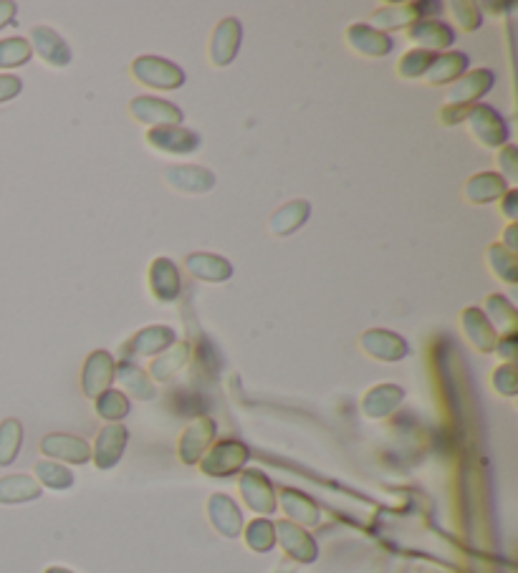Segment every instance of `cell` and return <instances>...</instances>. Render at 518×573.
<instances>
[{"label":"cell","instance_id":"1","mask_svg":"<svg viewBox=\"0 0 518 573\" xmlns=\"http://www.w3.org/2000/svg\"><path fill=\"white\" fill-rule=\"evenodd\" d=\"M132 76L147 89L172 91L185 84V71L162 56H139L132 64Z\"/></svg>","mask_w":518,"mask_h":573},{"label":"cell","instance_id":"2","mask_svg":"<svg viewBox=\"0 0 518 573\" xmlns=\"http://www.w3.org/2000/svg\"><path fill=\"white\" fill-rule=\"evenodd\" d=\"M248 447L241 440H220L210 445L200 460V470L210 478H230V475L241 473V467L248 462Z\"/></svg>","mask_w":518,"mask_h":573},{"label":"cell","instance_id":"3","mask_svg":"<svg viewBox=\"0 0 518 573\" xmlns=\"http://www.w3.org/2000/svg\"><path fill=\"white\" fill-rule=\"evenodd\" d=\"M465 124H468L470 134L478 139L486 149H498L508 144V127L498 112L488 104H473L465 114Z\"/></svg>","mask_w":518,"mask_h":573},{"label":"cell","instance_id":"4","mask_svg":"<svg viewBox=\"0 0 518 573\" xmlns=\"http://www.w3.org/2000/svg\"><path fill=\"white\" fill-rule=\"evenodd\" d=\"M433 13H440V3H392L372 13L369 26L382 33L397 31V28H410L422 16H433Z\"/></svg>","mask_w":518,"mask_h":573},{"label":"cell","instance_id":"5","mask_svg":"<svg viewBox=\"0 0 518 573\" xmlns=\"http://www.w3.org/2000/svg\"><path fill=\"white\" fill-rule=\"evenodd\" d=\"M114 377H117V361H114V356L104 349L91 351L84 361V369H81V389H84L86 397L97 399L99 394L112 389Z\"/></svg>","mask_w":518,"mask_h":573},{"label":"cell","instance_id":"6","mask_svg":"<svg viewBox=\"0 0 518 573\" xmlns=\"http://www.w3.org/2000/svg\"><path fill=\"white\" fill-rule=\"evenodd\" d=\"M129 112L139 124H147L150 129L180 127L182 117H185L180 107H175L172 101L157 99V96H137L129 104Z\"/></svg>","mask_w":518,"mask_h":573},{"label":"cell","instance_id":"7","mask_svg":"<svg viewBox=\"0 0 518 573\" xmlns=\"http://www.w3.org/2000/svg\"><path fill=\"white\" fill-rule=\"evenodd\" d=\"M175 344V331L170 326H147V329L137 331L129 341H124L122 351V361H132L137 356H157L165 349Z\"/></svg>","mask_w":518,"mask_h":573},{"label":"cell","instance_id":"8","mask_svg":"<svg viewBox=\"0 0 518 573\" xmlns=\"http://www.w3.org/2000/svg\"><path fill=\"white\" fill-rule=\"evenodd\" d=\"M493 84H496V74L491 69H476L463 74L450 86L448 104L450 107H473L481 96H486L493 89Z\"/></svg>","mask_w":518,"mask_h":573},{"label":"cell","instance_id":"9","mask_svg":"<svg viewBox=\"0 0 518 573\" xmlns=\"http://www.w3.org/2000/svg\"><path fill=\"white\" fill-rule=\"evenodd\" d=\"M31 48L38 54L43 64L54 66V69H64L71 64L74 54H71L69 43L49 26H33L31 28Z\"/></svg>","mask_w":518,"mask_h":573},{"label":"cell","instance_id":"10","mask_svg":"<svg viewBox=\"0 0 518 573\" xmlns=\"http://www.w3.org/2000/svg\"><path fill=\"white\" fill-rule=\"evenodd\" d=\"M243 41V26L238 18H223L215 26L213 38H210V64L228 66L238 56V48Z\"/></svg>","mask_w":518,"mask_h":573},{"label":"cell","instance_id":"11","mask_svg":"<svg viewBox=\"0 0 518 573\" xmlns=\"http://www.w3.org/2000/svg\"><path fill=\"white\" fill-rule=\"evenodd\" d=\"M359 346L367 356L377 361H402L410 351L407 341L400 334L387 329H369L359 336Z\"/></svg>","mask_w":518,"mask_h":573},{"label":"cell","instance_id":"12","mask_svg":"<svg viewBox=\"0 0 518 573\" xmlns=\"http://www.w3.org/2000/svg\"><path fill=\"white\" fill-rule=\"evenodd\" d=\"M215 430L218 427H215L210 417H198L195 422H190L180 437V460L185 465H195V462L203 460V455L213 445Z\"/></svg>","mask_w":518,"mask_h":573},{"label":"cell","instance_id":"13","mask_svg":"<svg viewBox=\"0 0 518 573\" xmlns=\"http://www.w3.org/2000/svg\"><path fill=\"white\" fill-rule=\"evenodd\" d=\"M147 144L162 154H193L200 147V134L182 127H157L147 132Z\"/></svg>","mask_w":518,"mask_h":573},{"label":"cell","instance_id":"14","mask_svg":"<svg viewBox=\"0 0 518 573\" xmlns=\"http://www.w3.org/2000/svg\"><path fill=\"white\" fill-rule=\"evenodd\" d=\"M273 531H276V541L281 543V548H284L294 561L299 563L316 561L319 548H316V541L304 531V528L291 523V520H278V523H273Z\"/></svg>","mask_w":518,"mask_h":573},{"label":"cell","instance_id":"15","mask_svg":"<svg viewBox=\"0 0 518 573\" xmlns=\"http://www.w3.org/2000/svg\"><path fill=\"white\" fill-rule=\"evenodd\" d=\"M127 440V427L119 425V422H109L107 427H102V432H99L97 437V445H94V452H91L94 465H97L99 470H112V467L122 460Z\"/></svg>","mask_w":518,"mask_h":573},{"label":"cell","instance_id":"16","mask_svg":"<svg viewBox=\"0 0 518 573\" xmlns=\"http://www.w3.org/2000/svg\"><path fill=\"white\" fill-rule=\"evenodd\" d=\"M241 495L248 508L256 510V513H276V490L261 470H246L241 475Z\"/></svg>","mask_w":518,"mask_h":573},{"label":"cell","instance_id":"17","mask_svg":"<svg viewBox=\"0 0 518 573\" xmlns=\"http://www.w3.org/2000/svg\"><path fill=\"white\" fill-rule=\"evenodd\" d=\"M347 43L357 51V54L369 56V59H382V56L392 54L395 41L387 33L377 31L369 23H354L347 28Z\"/></svg>","mask_w":518,"mask_h":573},{"label":"cell","instance_id":"18","mask_svg":"<svg viewBox=\"0 0 518 573\" xmlns=\"http://www.w3.org/2000/svg\"><path fill=\"white\" fill-rule=\"evenodd\" d=\"M460 326H463L465 339L476 346L478 351H483V354H491V351H496L498 334L481 308L478 306L463 308V314H460Z\"/></svg>","mask_w":518,"mask_h":573},{"label":"cell","instance_id":"19","mask_svg":"<svg viewBox=\"0 0 518 573\" xmlns=\"http://www.w3.org/2000/svg\"><path fill=\"white\" fill-rule=\"evenodd\" d=\"M208 515L215 531L225 538H238L243 533V513L233 498L218 493L208 500Z\"/></svg>","mask_w":518,"mask_h":573},{"label":"cell","instance_id":"20","mask_svg":"<svg viewBox=\"0 0 518 573\" xmlns=\"http://www.w3.org/2000/svg\"><path fill=\"white\" fill-rule=\"evenodd\" d=\"M167 185L175 190L187 192V195H205L215 187V175L208 167L200 165H177L165 172Z\"/></svg>","mask_w":518,"mask_h":573},{"label":"cell","instance_id":"21","mask_svg":"<svg viewBox=\"0 0 518 573\" xmlns=\"http://www.w3.org/2000/svg\"><path fill=\"white\" fill-rule=\"evenodd\" d=\"M407 38L415 41L420 48H425V51H430V54L450 48L455 43L453 28L445 26L443 21H435V18H420V21L412 23L407 28Z\"/></svg>","mask_w":518,"mask_h":573},{"label":"cell","instance_id":"22","mask_svg":"<svg viewBox=\"0 0 518 573\" xmlns=\"http://www.w3.org/2000/svg\"><path fill=\"white\" fill-rule=\"evenodd\" d=\"M41 452L46 457H51V460L74 462V465H84V462L91 460L89 442L74 435H59V432L43 437Z\"/></svg>","mask_w":518,"mask_h":573},{"label":"cell","instance_id":"23","mask_svg":"<svg viewBox=\"0 0 518 573\" xmlns=\"http://www.w3.org/2000/svg\"><path fill=\"white\" fill-rule=\"evenodd\" d=\"M150 293L160 303H175L177 296H180V271L170 258L152 260Z\"/></svg>","mask_w":518,"mask_h":573},{"label":"cell","instance_id":"24","mask_svg":"<svg viewBox=\"0 0 518 573\" xmlns=\"http://www.w3.org/2000/svg\"><path fill=\"white\" fill-rule=\"evenodd\" d=\"M187 273L205 283H225L233 276L230 260L215 253H193L185 258Z\"/></svg>","mask_w":518,"mask_h":573},{"label":"cell","instance_id":"25","mask_svg":"<svg viewBox=\"0 0 518 573\" xmlns=\"http://www.w3.org/2000/svg\"><path fill=\"white\" fill-rule=\"evenodd\" d=\"M405 399V392L397 384H380V387H372L362 399V412L367 414L369 420H385L400 407V402Z\"/></svg>","mask_w":518,"mask_h":573},{"label":"cell","instance_id":"26","mask_svg":"<svg viewBox=\"0 0 518 573\" xmlns=\"http://www.w3.org/2000/svg\"><path fill=\"white\" fill-rule=\"evenodd\" d=\"M463 192L465 200L473 202V205H491L506 195L508 185L498 172H481V175H473L465 182Z\"/></svg>","mask_w":518,"mask_h":573},{"label":"cell","instance_id":"27","mask_svg":"<svg viewBox=\"0 0 518 573\" xmlns=\"http://www.w3.org/2000/svg\"><path fill=\"white\" fill-rule=\"evenodd\" d=\"M311 215V205L306 200H291L284 207H278L276 213L268 220V230L276 238H286V235L296 233L299 228H304V223Z\"/></svg>","mask_w":518,"mask_h":573},{"label":"cell","instance_id":"28","mask_svg":"<svg viewBox=\"0 0 518 573\" xmlns=\"http://www.w3.org/2000/svg\"><path fill=\"white\" fill-rule=\"evenodd\" d=\"M468 69V56L460 54V51H450V54H435L433 64L425 71L422 79L428 81L433 86H443V84H455L460 76Z\"/></svg>","mask_w":518,"mask_h":573},{"label":"cell","instance_id":"29","mask_svg":"<svg viewBox=\"0 0 518 573\" xmlns=\"http://www.w3.org/2000/svg\"><path fill=\"white\" fill-rule=\"evenodd\" d=\"M187 359H190V344H187V341H175L170 349H165L152 361L150 379L152 382H167V379L175 377V374L185 367Z\"/></svg>","mask_w":518,"mask_h":573},{"label":"cell","instance_id":"30","mask_svg":"<svg viewBox=\"0 0 518 573\" xmlns=\"http://www.w3.org/2000/svg\"><path fill=\"white\" fill-rule=\"evenodd\" d=\"M483 314L488 316L491 326L496 329L498 339L508 334H516L518 314L506 296H501V293H491V296L486 298V311H483Z\"/></svg>","mask_w":518,"mask_h":573},{"label":"cell","instance_id":"31","mask_svg":"<svg viewBox=\"0 0 518 573\" xmlns=\"http://www.w3.org/2000/svg\"><path fill=\"white\" fill-rule=\"evenodd\" d=\"M41 498V485L31 475H6L0 478V503L16 505Z\"/></svg>","mask_w":518,"mask_h":573},{"label":"cell","instance_id":"32","mask_svg":"<svg viewBox=\"0 0 518 573\" xmlns=\"http://www.w3.org/2000/svg\"><path fill=\"white\" fill-rule=\"evenodd\" d=\"M281 508L286 510V515L291 518V523H304V526H316L319 523V508H316L314 500L309 495L299 493V490H281Z\"/></svg>","mask_w":518,"mask_h":573},{"label":"cell","instance_id":"33","mask_svg":"<svg viewBox=\"0 0 518 573\" xmlns=\"http://www.w3.org/2000/svg\"><path fill=\"white\" fill-rule=\"evenodd\" d=\"M122 382V387L132 394L134 399H142V402H150V399L157 397L155 382L147 377L145 372L139 367H134L132 361H119L117 364V377Z\"/></svg>","mask_w":518,"mask_h":573},{"label":"cell","instance_id":"34","mask_svg":"<svg viewBox=\"0 0 518 573\" xmlns=\"http://www.w3.org/2000/svg\"><path fill=\"white\" fill-rule=\"evenodd\" d=\"M486 260H488V268H491V271L496 273V278H501V281L508 283V286L518 283L516 253L506 250L501 243H493V245H488Z\"/></svg>","mask_w":518,"mask_h":573},{"label":"cell","instance_id":"35","mask_svg":"<svg viewBox=\"0 0 518 573\" xmlns=\"http://www.w3.org/2000/svg\"><path fill=\"white\" fill-rule=\"evenodd\" d=\"M36 478H38V485L51 488V490H69L71 485L76 483L74 473H71L69 467L59 465L56 460H38Z\"/></svg>","mask_w":518,"mask_h":573},{"label":"cell","instance_id":"36","mask_svg":"<svg viewBox=\"0 0 518 573\" xmlns=\"http://www.w3.org/2000/svg\"><path fill=\"white\" fill-rule=\"evenodd\" d=\"M23 445V427L18 420L0 422V467L13 465Z\"/></svg>","mask_w":518,"mask_h":573},{"label":"cell","instance_id":"37","mask_svg":"<svg viewBox=\"0 0 518 573\" xmlns=\"http://www.w3.org/2000/svg\"><path fill=\"white\" fill-rule=\"evenodd\" d=\"M33 56V48L26 38L13 36L0 41V71L3 69H18V66L28 64Z\"/></svg>","mask_w":518,"mask_h":573},{"label":"cell","instance_id":"38","mask_svg":"<svg viewBox=\"0 0 518 573\" xmlns=\"http://www.w3.org/2000/svg\"><path fill=\"white\" fill-rule=\"evenodd\" d=\"M97 412L107 422H122L129 414V397L119 389H107L97 397Z\"/></svg>","mask_w":518,"mask_h":573},{"label":"cell","instance_id":"39","mask_svg":"<svg viewBox=\"0 0 518 573\" xmlns=\"http://www.w3.org/2000/svg\"><path fill=\"white\" fill-rule=\"evenodd\" d=\"M246 543L251 551L266 553L276 546V531H273V523L266 518H256L253 523H248L246 528Z\"/></svg>","mask_w":518,"mask_h":573},{"label":"cell","instance_id":"40","mask_svg":"<svg viewBox=\"0 0 518 573\" xmlns=\"http://www.w3.org/2000/svg\"><path fill=\"white\" fill-rule=\"evenodd\" d=\"M433 59L435 54H430L425 48H412V51H407V54L402 56L400 66H397V74H400L402 79H422L425 71L430 69V64H433Z\"/></svg>","mask_w":518,"mask_h":573},{"label":"cell","instance_id":"41","mask_svg":"<svg viewBox=\"0 0 518 573\" xmlns=\"http://www.w3.org/2000/svg\"><path fill=\"white\" fill-rule=\"evenodd\" d=\"M453 16L458 18V26L468 33L481 26V8L476 3H468V0L453 3Z\"/></svg>","mask_w":518,"mask_h":573},{"label":"cell","instance_id":"42","mask_svg":"<svg viewBox=\"0 0 518 573\" xmlns=\"http://www.w3.org/2000/svg\"><path fill=\"white\" fill-rule=\"evenodd\" d=\"M493 387H496V392H501L503 397H513V394H516L518 377H516V367H513L511 361L493 372Z\"/></svg>","mask_w":518,"mask_h":573},{"label":"cell","instance_id":"43","mask_svg":"<svg viewBox=\"0 0 518 573\" xmlns=\"http://www.w3.org/2000/svg\"><path fill=\"white\" fill-rule=\"evenodd\" d=\"M498 167L503 170V175L516 180L518 177V147L516 144H503V149L498 152Z\"/></svg>","mask_w":518,"mask_h":573},{"label":"cell","instance_id":"44","mask_svg":"<svg viewBox=\"0 0 518 573\" xmlns=\"http://www.w3.org/2000/svg\"><path fill=\"white\" fill-rule=\"evenodd\" d=\"M23 89V81L13 74H0V104L16 99Z\"/></svg>","mask_w":518,"mask_h":573},{"label":"cell","instance_id":"45","mask_svg":"<svg viewBox=\"0 0 518 573\" xmlns=\"http://www.w3.org/2000/svg\"><path fill=\"white\" fill-rule=\"evenodd\" d=\"M470 107H450V104H445L443 109H440V122L445 124V127H453V124H460L465 122V114H468Z\"/></svg>","mask_w":518,"mask_h":573},{"label":"cell","instance_id":"46","mask_svg":"<svg viewBox=\"0 0 518 573\" xmlns=\"http://www.w3.org/2000/svg\"><path fill=\"white\" fill-rule=\"evenodd\" d=\"M16 11H18L16 3H11V0H0V31L6 26H11L13 18H16Z\"/></svg>","mask_w":518,"mask_h":573},{"label":"cell","instance_id":"47","mask_svg":"<svg viewBox=\"0 0 518 573\" xmlns=\"http://www.w3.org/2000/svg\"><path fill=\"white\" fill-rule=\"evenodd\" d=\"M516 202H518V192H516V190H508L506 195L501 197L503 213H506L508 218H511V220H516V218H518V207H516Z\"/></svg>","mask_w":518,"mask_h":573},{"label":"cell","instance_id":"48","mask_svg":"<svg viewBox=\"0 0 518 573\" xmlns=\"http://www.w3.org/2000/svg\"><path fill=\"white\" fill-rule=\"evenodd\" d=\"M496 351L498 354L506 356V359H513V356H516V334L501 336V339H498Z\"/></svg>","mask_w":518,"mask_h":573},{"label":"cell","instance_id":"49","mask_svg":"<svg viewBox=\"0 0 518 573\" xmlns=\"http://www.w3.org/2000/svg\"><path fill=\"white\" fill-rule=\"evenodd\" d=\"M516 235H518V228H516V223H511L506 228V238H503V248L506 250H511V253H516L518 250V243H516Z\"/></svg>","mask_w":518,"mask_h":573},{"label":"cell","instance_id":"50","mask_svg":"<svg viewBox=\"0 0 518 573\" xmlns=\"http://www.w3.org/2000/svg\"><path fill=\"white\" fill-rule=\"evenodd\" d=\"M46 573H74V571H69V568H61V566H51V568H46Z\"/></svg>","mask_w":518,"mask_h":573}]
</instances>
